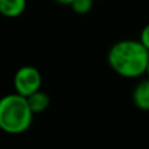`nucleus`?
<instances>
[{"label":"nucleus","instance_id":"2","mask_svg":"<svg viewBox=\"0 0 149 149\" xmlns=\"http://www.w3.org/2000/svg\"><path fill=\"white\" fill-rule=\"evenodd\" d=\"M34 113L26 97L10 93L0 98V130L9 135H21L30 128Z\"/></svg>","mask_w":149,"mask_h":149},{"label":"nucleus","instance_id":"4","mask_svg":"<svg viewBox=\"0 0 149 149\" xmlns=\"http://www.w3.org/2000/svg\"><path fill=\"white\" fill-rule=\"evenodd\" d=\"M132 101L140 110L149 111V79L143 80L135 86L132 92Z\"/></svg>","mask_w":149,"mask_h":149},{"label":"nucleus","instance_id":"11","mask_svg":"<svg viewBox=\"0 0 149 149\" xmlns=\"http://www.w3.org/2000/svg\"><path fill=\"white\" fill-rule=\"evenodd\" d=\"M94 1H95V0H94Z\"/></svg>","mask_w":149,"mask_h":149},{"label":"nucleus","instance_id":"3","mask_svg":"<svg viewBox=\"0 0 149 149\" xmlns=\"http://www.w3.org/2000/svg\"><path fill=\"white\" fill-rule=\"evenodd\" d=\"M13 86L16 89V93L24 97H29L34 92L41 89L42 74L38 71V68L33 65H22L15 73Z\"/></svg>","mask_w":149,"mask_h":149},{"label":"nucleus","instance_id":"9","mask_svg":"<svg viewBox=\"0 0 149 149\" xmlns=\"http://www.w3.org/2000/svg\"><path fill=\"white\" fill-rule=\"evenodd\" d=\"M55 1L62 4V5H71V3H72L73 0H55Z\"/></svg>","mask_w":149,"mask_h":149},{"label":"nucleus","instance_id":"7","mask_svg":"<svg viewBox=\"0 0 149 149\" xmlns=\"http://www.w3.org/2000/svg\"><path fill=\"white\" fill-rule=\"evenodd\" d=\"M93 3L94 0H73L71 3V8L77 15H86L93 8Z\"/></svg>","mask_w":149,"mask_h":149},{"label":"nucleus","instance_id":"10","mask_svg":"<svg viewBox=\"0 0 149 149\" xmlns=\"http://www.w3.org/2000/svg\"><path fill=\"white\" fill-rule=\"evenodd\" d=\"M148 74V79H149V62H148V67H147V72H145Z\"/></svg>","mask_w":149,"mask_h":149},{"label":"nucleus","instance_id":"6","mask_svg":"<svg viewBox=\"0 0 149 149\" xmlns=\"http://www.w3.org/2000/svg\"><path fill=\"white\" fill-rule=\"evenodd\" d=\"M29 103V107L34 114H41L43 111L47 110V107L50 106V97L47 93L42 92L41 89L34 92L33 94H30L29 97H26Z\"/></svg>","mask_w":149,"mask_h":149},{"label":"nucleus","instance_id":"5","mask_svg":"<svg viewBox=\"0 0 149 149\" xmlns=\"http://www.w3.org/2000/svg\"><path fill=\"white\" fill-rule=\"evenodd\" d=\"M26 9V0H0V15L7 18L20 17Z\"/></svg>","mask_w":149,"mask_h":149},{"label":"nucleus","instance_id":"8","mask_svg":"<svg viewBox=\"0 0 149 149\" xmlns=\"http://www.w3.org/2000/svg\"><path fill=\"white\" fill-rule=\"evenodd\" d=\"M140 42H141V45L145 47V49L149 51V24L143 28L141 33H140Z\"/></svg>","mask_w":149,"mask_h":149},{"label":"nucleus","instance_id":"1","mask_svg":"<svg viewBox=\"0 0 149 149\" xmlns=\"http://www.w3.org/2000/svg\"><path fill=\"white\" fill-rule=\"evenodd\" d=\"M107 62L116 74L127 79H136L147 72L149 51L140 41L123 39L110 47Z\"/></svg>","mask_w":149,"mask_h":149}]
</instances>
